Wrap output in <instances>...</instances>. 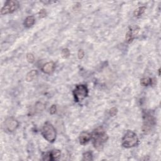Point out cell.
Returning a JSON list of instances; mask_svg holds the SVG:
<instances>
[{"instance_id":"cell-13","label":"cell","mask_w":161,"mask_h":161,"mask_svg":"<svg viewBox=\"0 0 161 161\" xmlns=\"http://www.w3.org/2000/svg\"><path fill=\"white\" fill-rule=\"evenodd\" d=\"M38 74V72H37V70H32L30 72H29L27 74V76H26V80L28 82L32 81L34 79L35 77L37 76Z\"/></svg>"},{"instance_id":"cell-7","label":"cell","mask_w":161,"mask_h":161,"mask_svg":"<svg viewBox=\"0 0 161 161\" xmlns=\"http://www.w3.org/2000/svg\"><path fill=\"white\" fill-rule=\"evenodd\" d=\"M18 125H19V123L16 119L12 117L7 118L4 123L5 130L9 132H13L15 131L18 127Z\"/></svg>"},{"instance_id":"cell-18","label":"cell","mask_w":161,"mask_h":161,"mask_svg":"<svg viewBox=\"0 0 161 161\" xmlns=\"http://www.w3.org/2000/svg\"><path fill=\"white\" fill-rule=\"evenodd\" d=\"M27 59L28 62L33 63L34 62V60H35L34 55H33L32 53H28L27 54Z\"/></svg>"},{"instance_id":"cell-11","label":"cell","mask_w":161,"mask_h":161,"mask_svg":"<svg viewBox=\"0 0 161 161\" xmlns=\"http://www.w3.org/2000/svg\"><path fill=\"white\" fill-rule=\"evenodd\" d=\"M138 29L136 30V29H135V30H133L132 28H131L128 31V32H127V33L126 34V36H125V40H126V42L127 43H131L132 42V40L134 38V35H136L137 34V32H136V30H138Z\"/></svg>"},{"instance_id":"cell-1","label":"cell","mask_w":161,"mask_h":161,"mask_svg":"<svg viewBox=\"0 0 161 161\" xmlns=\"http://www.w3.org/2000/svg\"><path fill=\"white\" fill-rule=\"evenodd\" d=\"M91 139L95 148L100 151L103 150L104 144L108 139V137L103 127H98L93 131L91 134Z\"/></svg>"},{"instance_id":"cell-12","label":"cell","mask_w":161,"mask_h":161,"mask_svg":"<svg viewBox=\"0 0 161 161\" xmlns=\"http://www.w3.org/2000/svg\"><path fill=\"white\" fill-rule=\"evenodd\" d=\"M35 18L33 16H29L27 18H26L25 22H24V25L25 27L30 28L33 26L35 23Z\"/></svg>"},{"instance_id":"cell-15","label":"cell","mask_w":161,"mask_h":161,"mask_svg":"<svg viewBox=\"0 0 161 161\" xmlns=\"http://www.w3.org/2000/svg\"><path fill=\"white\" fill-rule=\"evenodd\" d=\"M152 80L151 78L144 77V78H142L141 79L140 84L142 86H147L152 84Z\"/></svg>"},{"instance_id":"cell-14","label":"cell","mask_w":161,"mask_h":161,"mask_svg":"<svg viewBox=\"0 0 161 161\" xmlns=\"http://www.w3.org/2000/svg\"><path fill=\"white\" fill-rule=\"evenodd\" d=\"M145 10H146V8H145V6L139 7V8H138L137 9H136L135 10V12L133 13L134 15L135 16V17H140L145 12Z\"/></svg>"},{"instance_id":"cell-2","label":"cell","mask_w":161,"mask_h":161,"mask_svg":"<svg viewBox=\"0 0 161 161\" xmlns=\"http://www.w3.org/2000/svg\"><path fill=\"white\" fill-rule=\"evenodd\" d=\"M122 145L123 147L129 149L135 147L138 144V138L135 133L128 130L122 138Z\"/></svg>"},{"instance_id":"cell-3","label":"cell","mask_w":161,"mask_h":161,"mask_svg":"<svg viewBox=\"0 0 161 161\" xmlns=\"http://www.w3.org/2000/svg\"><path fill=\"white\" fill-rule=\"evenodd\" d=\"M42 135L46 140L48 142L53 143L56 139V133L55 129L49 122H46L44 123L42 130Z\"/></svg>"},{"instance_id":"cell-6","label":"cell","mask_w":161,"mask_h":161,"mask_svg":"<svg viewBox=\"0 0 161 161\" xmlns=\"http://www.w3.org/2000/svg\"><path fill=\"white\" fill-rule=\"evenodd\" d=\"M155 125V118L153 116L151 113L147 112L144 115V125L143 130L144 132H147L151 130L152 127Z\"/></svg>"},{"instance_id":"cell-20","label":"cell","mask_w":161,"mask_h":161,"mask_svg":"<svg viewBox=\"0 0 161 161\" xmlns=\"http://www.w3.org/2000/svg\"><path fill=\"white\" fill-rule=\"evenodd\" d=\"M56 110H57V107H56V105H55V104H53L50 108V113L51 115L55 114L56 113Z\"/></svg>"},{"instance_id":"cell-5","label":"cell","mask_w":161,"mask_h":161,"mask_svg":"<svg viewBox=\"0 0 161 161\" xmlns=\"http://www.w3.org/2000/svg\"><path fill=\"white\" fill-rule=\"evenodd\" d=\"M19 6V4L16 1H7L1 10V15L12 13L16 11Z\"/></svg>"},{"instance_id":"cell-4","label":"cell","mask_w":161,"mask_h":161,"mask_svg":"<svg viewBox=\"0 0 161 161\" xmlns=\"http://www.w3.org/2000/svg\"><path fill=\"white\" fill-rule=\"evenodd\" d=\"M88 89L84 84H78L73 90V96L76 102H80L88 96Z\"/></svg>"},{"instance_id":"cell-17","label":"cell","mask_w":161,"mask_h":161,"mask_svg":"<svg viewBox=\"0 0 161 161\" xmlns=\"http://www.w3.org/2000/svg\"><path fill=\"white\" fill-rule=\"evenodd\" d=\"M70 55V51L68 48H64L62 50V56L63 58L66 59L67 57H69V56Z\"/></svg>"},{"instance_id":"cell-22","label":"cell","mask_w":161,"mask_h":161,"mask_svg":"<svg viewBox=\"0 0 161 161\" xmlns=\"http://www.w3.org/2000/svg\"><path fill=\"white\" fill-rule=\"evenodd\" d=\"M46 15H47V12H46V11L44 9H42L41 10L40 12H39V17L40 18H44V17H46Z\"/></svg>"},{"instance_id":"cell-21","label":"cell","mask_w":161,"mask_h":161,"mask_svg":"<svg viewBox=\"0 0 161 161\" xmlns=\"http://www.w3.org/2000/svg\"><path fill=\"white\" fill-rule=\"evenodd\" d=\"M84 56V52L83 50H79L78 52V54H77V57L79 59H82Z\"/></svg>"},{"instance_id":"cell-16","label":"cell","mask_w":161,"mask_h":161,"mask_svg":"<svg viewBox=\"0 0 161 161\" xmlns=\"http://www.w3.org/2000/svg\"><path fill=\"white\" fill-rule=\"evenodd\" d=\"M83 160H93V155L91 152H86L83 153Z\"/></svg>"},{"instance_id":"cell-10","label":"cell","mask_w":161,"mask_h":161,"mask_svg":"<svg viewBox=\"0 0 161 161\" xmlns=\"http://www.w3.org/2000/svg\"><path fill=\"white\" fill-rule=\"evenodd\" d=\"M48 155V160L54 161L56 160H58L61 155V151L57 149L52 150L50 152H47Z\"/></svg>"},{"instance_id":"cell-8","label":"cell","mask_w":161,"mask_h":161,"mask_svg":"<svg viewBox=\"0 0 161 161\" xmlns=\"http://www.w3.org/2000/svg\"><path fill=\"white\" fill-rule=\"evenodd\" d=\"M91 139V134L86 132H82L80 135L79 140V143L81 145H85L90 141Z\"/></svg>"},{"instance_id":"cell-9","label":"cell","mask_w":161,"mask_h":161,"mask_svg":"<svg viewBox=\"0 0 161 161\" xmlns=\"http://www.w3.org/2000/svg\"><path fill=\"white\" fill-rule=\"evenodd\" d=\"M55 69V64L53 62H49L44 64L42 67V72L45 74H50Z\"/></svg>"},{"instance_id":"cell-19","label":"cell","mask_w":161,"mask_h":161,"mask_svg":"<svg viewBox=\"0 0 161 161\" xmlns=\"http://www.w3.org/2000/svg\"><path fill=\"white\" fill-rule=\"evenodd\" d=\"M118 112V110L117 108H112L110 110V115L111 117H114L116 115H117Z\"/></svg>"}]
</instances>
